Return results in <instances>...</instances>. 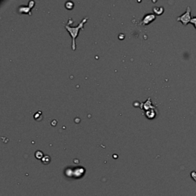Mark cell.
<instances>
[{
    "label": "cell",
    "mask_w": 196,
    "mask_h": 196,
    "mask_svg": "<svg viewBox=\"0 0 196 196\" xmlns=\"http://www.w3.org/2000/svg\"><path fill=\"white\" fill-rule=\"evenodd\" d=\"M35 157H36L38 159H42L43 157H44L43 152H41V151H37V152H35Z\"/></svg>",
    "instance_id": "cell-8"
},
{
    "label": "cell",
    "mask_w": 196,
    "mask_h": 196,
    "mask_svg": "<svg viewBox=\"0 0 196 196\" xmlns=\"http://www.w3.org/2000/svg\"><path fill=\"white\" fill-rule=\"evenodd\" d=\"M87 19H88L87 17L84 18V19L83 20L80 22V23L78 24V25L76 27H70L69 25H69V23L68 24V25H64L65 28L68 30V31L70 33V35H71V38H72V50L74 51L76 49L75 40H76V38H77V35H78V33H79V31H80V30L84 29V25L85 22L87 21Z\"/></svg>",
    "instance_id": "cell-1"
},
{
    "label": "cell",
    "mask_w": 196,
    "mask_h": 196,
    "mask_svg": "<svg viewBox=\"0 0 196 196\" xmlns=\"http://www.w3.org/2000/svg\"><path fill=\"white\" fill-rule=\"evenodd\" d=\"M41 161H42V163H44L45 165L46 164H48V163L50 162V157H49L48 155H45V156L43 157Z\"/></svg>",
    "instance_id": "cell-9"
},
{
    "label": "cell",
    "mask_w": 196,
    "mask_h": 196,
    "mask_svg": "<svg viewBox=\"0 0 196 196\" xmlns=\"http://www.w3.org/2000/svg\"><path fill=\"white\" fill-rule=\"evenodd\" d=\"M191 22V23L194 25V27L195 28V29H196V17H193L192 19H191V22Z\"/></svg>",
    "instance_id": "cell-12"
},
{
    "label": "cell",
    "mask_w": 196,
    "mask_h": 196,
    "mask_svg": "<svg viewBox=\"0 0 196 196\" xmlns=\"http://www.w3.org/2000/svg\"><path fill=\"white\" fill-rule=\"evenodd\" d=\"M153 12L155 13L156 15H162L164 12V8L162 6H159V7H155L153 9Z\"/></svg>",
    "instance_id": "cell-7"
},
{
    "label": "cell",
    "mask_w": 196,
    "mask_h": 196,
    "mask_svg": "<svg viewBox=\"0 0 196 196\" xmlns=\"http://www.w3.org/2000/svg\"><path fill=\"white\" fill-rule=\"evenodd\" d=\"M190 175H191V179H192L193 180H194V182H196V172L195 171H192Z\"/></svg>",
    "instance_id": "cell-11"
},
{
    "label": "cell",
    "mask_w": 196,
    "mask_h": 196,
    "mask_svg": "<svg viewBox=\"0 0 196 196\" xmlns=\"http://www.w3.org/2000/svg\"><path fill=\"white\" fill-rule=\"evenodd\" d=\"M74 5V4L72 2H67L66 4H65V6H66V8L68 9H73Z\"/></svg>",
    "instance_id": "cell-10"
},
{
    "label": "cell",
    "mask_w": 196,
    "mask_h": 196,
    "mask_svg": "<svg viewBox=\"0 0 196 196\" xmlns=\"http://www.w3.org/2000/svg\"><path fill=\"white\" fill-rule=\"evenodd\" d=\"M191 8L190 6H187L186 8V11L183 13L182 15H181L180 16L177 18V21L179 22H181L183 25H188V22H191V19L192 18L191 17Z\"/></svg>",
    "instance_id": "cell-2"
},
{
    "label": "cell",
    "mask_w": 196,
    "mask_h": 196,
    "mask_svg": "<svg viewBox=\"0 0 196 196\" xmlns=\"http://www.w3.org/2000/svg\"><path fill=\"white\" fill-rule=\"evenodd\" d=\"M155 18H156V16H155V14H147V15H146V16H145L144 17H143V21L141 22L140 25H148V24H149L150 22H152V21L155 20Z\"/></svg>",
    "instance_id": "cell-3"
},
{
    "label": "cell",
    "mask_w": 196,
    "mask_h": 196,
    "mask_svg": "<svg viewBox=\"0 0 196 196\" xmlns=\"http://www.w3.org/2000/svg\"><path fill=\"white\" fill-rule=\"evenodd\" d=\"M33 5H34V2H30L29 6L28 7L21 6L20 8H19V11H20L21 13H29V14H31V13H30V9L33 7L32 6Z\"/></svg>",
    "instance_id": "cell-5"
},
{
    "label": "cell",
    "mask_w": 196,
    "mask_h": 196,
    "mask_svg": "<svg viewBox=\"0 0 196 196\" xmlns=\"http://www.w3.org/2000/svg\"><path fill=\"white\" fill-rule=\"evenodd\" d=\"M143 104V106H142V108L144 109V110H146V111L149 110H152V109L155 108V107H154V106H152V102H151L150 97H149V99H148V101H146V102H145L144 104Z\"/></svg>",
    "instance_id": "cell-4"
},
{
    "label": "cell",
    "mask_w": 196,
    "mask_h": 196,
    "mask_svg": "<svg viewBox=\"0 0 196 196\" xmlns=\"http://www.w3.org/2000/svg\"><path fill=\"white\" fill-rule=\"evenodd\" d=\"M146 116H147L149 119H152V118L155 117V110H153V109H152V110H149L146 111Z\"/></svg>",
    "instance_id": "cell-6"
}]
</instances>
